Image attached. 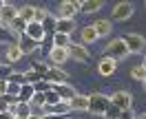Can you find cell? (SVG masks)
Wrapping results in <instances>:
<instances>
[{"label":"cell","instance_id":"83f0119b","mask_svg":"<svg viewBox=\"0 0 146 119\" xmlns=\"http://www.w3.org/2000/svg\"><path fill=\"white\" fill-rule=\"evenodd\" d=\"M131 77L137 80V82H144V80H146V68L142 64H135L133 68H131Z\"/></svg>","mask_w":146,"mask_h":119},{"label":"cell","instance_id":"9a60e30c","mask_svg":"<svg viewBox=\"0 0 146 119\" xmlns=\"http://www.w3.org/2000/svg\"><path fill=\"white\" fill-rule=\"evenodd\" d=\"M18 46H20V51H22V55H31V53H36L38 49H40V44L33 42V40H29L27 36L18 37Z\"/></svg>","mask_w":146,"mask_h":119},{"label":"cell","instance_id":"bcb514c9","mask_svg":"<svg viewBox=\"0 0 146 119\" xmlns=\"http://www.w3.org/2000/svg\"><path fill=\"white\" fill-rule=\"evenodd\" d=\"M144 7H146V5H144Z\"/></svg>","mask_w":146,"mask_h":119},{"label":"cell","instance_id":"d4e9b609","mask_svg":"<svg viewBox=\"0 0 146 119\" xmlns=\"http://www.w3.org/2000/svg\"><path fill=\"white\" fill-rule=\"evenodd\" d=\"M22 73H25V84H29V86H36V84L42 82V75H38L36 71H31V68L22 71Z\"/></svg>","mask_w":146,"mask_h":119},{"label":"cell","instance_id":"60d3db41","mask_svg":"<svg viewBox=\"0 0 146 119\" xmlns=\"http://www.w3.org/2000/svg\"><path fill=\"white\" fill-rule=\"evenodd\" d=\"M135 119H146V112H144V115H142V117H135Z\"/></svg>","mask_w":146,"mask_h":119},{"label":"cell","instance_id":"ba28073f","mask_svg":"<svg viewBox=\"0 0 146 119\" xmlns=\"http://www.w3.org/2000/svg\"><path fill=\"white\" fill-rule=\"evenodd\" d=\"M44 82H49L51 86H58V84H69V75L66 71H62L60 66H51L44 75Z\"/></svg>","mask_w":146,"mask_h":119},{"label":"cell","instance_id":"ab89813d","mask_svg":"<svg viewBox=\"0 0 146 119\" xmlns=\"http://www.w3.org/2000/svg\"><path fill=\"white\" fill-rule=\"evenodd\" d=\"M5 5H7V2H5V0H0V9H2V7H5Z\"/></svg>","mask_w":146,"mask_h":119},{"label":"cell","instance_id":"7bdbcfd3","mask_svg":"<svg viewBox=\"0 0 146 119\" xmlns=\"http://www.w3.org/2000/svg\"><path fill=\"white\" fill-rule=\"evenodd\" d=\"M144 88H146V80H144Z\"/></svg>","mask_w":146,"mask_h":119},{"label":"cell","instance_id":"9c48e42d","mask_svg":"<svg viewBox=\"0 0 146 119\" xmlns=\"http://www.w3.org/2000/svg\"><path fill=\"white\" fill-rule=\"evenodd\" d=\"M60 16L58 18H73L75 13H80L82 11V2H78V0H66V2H60Z\"/></svg>","mask_w":146,"mask_h":119},{"label":"cell","instance_id":"ffe728a7","mask_svg":"<svg viewBox=\"0 0 146 119\" xmlns=\"http://www.w3.org/2000/svg\"><path fill=\"white\" fill-rule=\"evenodd\" d=\"M69 104V108L73 110H89V95H75L71 101H66Z\"/></svg>","mask_w":146,"mask_h":119},{"label":"cell","instance_id":"4fadbf2b","mask_svg":"<svg viewBox=\"0 0 146 119\" xmlns=\"http://www.w3.org/2000/svg\"><path fill=\"white\" fill-rule=\"evenodd\" d=\"M75 31V20L73 18H58L55 20V33H62V36H69Z\"/></svg>","mask_w":146,"mask_h":119},{"label":"cell","instance_id":"e0dca14e","mask_svg":"<svg viewBox=\"0 0 146 119\" xmlns=\"http://www.w3.org/2000/svg\"><path fill=\"white\" fill-rule=\"evenodd\" d=\"M69 104L66 101H60V104H55V106H44V115H60V117H69Z\"/></svg>","mask_w":146,"mask_h":119},{"label":"cell","instance_id":"ee69618b","mask_svg":"<svg viewBox=\"0 0 146 119\" xmlns=\"http://www.w3.org/2000/svg\"><path fill=\"white\" fill-rule=\"evenodd\" d=\"M16 119H20V117H16Z\"/></svg>","mask_w":146,"mask_h":119},{"label":"cell","instance_id":"836d02e7","mask_svg":"<svg viewBox=\"0 0 146 119\" xmlns=\"http://www.w3.org/2000/svg\"><path fill=\"white\" fill-rule=\"evenodd\" d=\"M46 16H49V11H46V9H42V7H36V20H33V22H40V24H42V20H44Z\"/></svg>","mask_w":146,"mask_h":119},{"label":"cell","instance_id":"8992f818","mask_svg":"<svg viewBox=\"0 0 146 119\" xmlns=\"http://www.w3.org/2000/svg\"><path fill=\"white\" fill-rule=\"evenodd\" d=\"M0 49H2V55H5V60H7V64H16L20 62L25 55L20 51L18 42H0Z\"/></svg>","mask_w":146,"mask_h":119},{"label":"cell","instance_id":"d590c367","mask_svg":"<svg viewBox=\"0 0 146 119\" xmlns=\"http://www.w3.org/2000/svg\"><path fill=\"white\" fill-rule=\"evenodd\" d=\"M20 88H22V86H18V84H9V82H7V95H13V97H18V95H20Z\"/></svg>","mask_w":146,"mask_h":119},{"label":"cell","instance_id":"d6a6232c","mask_svg":"<svg viewBox=\"0 0 146 119\" xmlns=\"http://www.w3.org/2000/svg\"><path fill=\"white\" fill-rule=\"evenodd\" d=\"M11 73H13V68L9 64H0V82H7Z\"/></svg>","mask_w":146,"mask_h":119},{"label":"cell","instance_id":"f6af8a7d","mask_svg":"<svg viewBox=\"0 0 146 119\" xmlns=\"http://www.w3.org/2000/svg\"><path fill=\"white\" fill-rule=\"evenodd\" d=\"M0 64H2V62H0Z\"/></svg>","mask_w":146,"mask_h":119},{"label":"cell","instance_id":"3957f363","mask_svg":"<svg viewBox=\"0 0 146 119\" xmlns=\"http://www.w3.org/2000/svg\"><path fill=\"white\" fill-rule=\"evenodd\" d=\"M128 49L126 44H124V40L122 37H117V40H111L109 44H106V49H104V57H111V60H124V57H128Z\"/></svg>","mask_w":146,"mask_h":119},{"label":"cell","instance_id":"8fae6325","mask_svg":"<svg viewBox=\"0 0 146 119\" xmlns=\"http://www.w3.org/2000/svg\"><path fill=\"white\" fill-rule=\"evenodd\" d=\"M25 36H27L29 40L38 42V44H42V40L46 37V33H44V29H42L40 22H29L27 29H25Z\"/></svg>","mask_w":146,"mask_h":119},{"label":"cell","instance_id":"ac0fdd59","mask_svg":"<svg viewBox=\"0 0 146 119\" xmlns=\"http://www.w3.org/2000/svg\"><path fill=\"white\" fill-rule=\"evenodd\" d=\"M53 91L60 95V99L62 101H71L78 93H75V88L73 86H69V84H58V86H53Z\"/></svg>","mask_w":146,"mask_h":119},{"label":"cell","instance_id":"d6986e66","mask_svg":"<svg viewBox=\"0 0 146 119\" xmlns=\"http://www.w3.org/2000/svg\"><path fill=\"white\" fill-rule=\"evenodd\" d=\"M93 29L98 31V36H100V37H106V36H111V33H113V22H111V20H106V18H100L95 24H93Z\"/></svg>","mask_w":146,"mask_h":119},{"label":"cell","instance_id":"2e32d148","mask_svg":"<svg viewBox=\"0 0 146 119\" xmlns=\"http://www.w3.org/2000/svg\"><path fill=\"white\" fill-rule=\"evenodd\" d=\"M80 40H82L84 46H89V44H93V42H98L100 36H98V31H95L93 24H91V27H82V31H80Z\"/></svg>","mask_w":146,"mask_h":119},{"label":"cell","instance_id":"f35d334b","mask_svg":"<svg viewBox=\"0 0 146 119\" xmlns=\"http://www.w3.org/2000/svg\"><path fill=\"white\" fill-rule=\"evenodd\" d=\"M142 66H144V68H146V55H144V60H142Z\"/></svg>","mask_w":146,"mask_h":119},{"label":"cell","instance_id":"f1b7e54d","mask_svg":"<svg viewBox=\"0 0 146 119\" xmlns=\"http://www.w3.org/2000/svg\"><path fill=\"white\" fill-rule=\"evenodd\" d=\"M29 104H31L33 108H44V106H46V93H36L33 99L29 101Z\"/></svg>","mask_w":146,"mask_h":119},{"label":"cell","instance_id":"74e56055","mask_svg":"<svg viewBox=\"0 0 146 119\" xmlns=\"http://www.w3.org/2000/svg\"><path fill=\"white\" fill-rule=\"evenodd\" d=\"M0 119H16V117H13L9 110H7V112H0Z\"/></svg>","mask_w":146,"mask_h":119},{"label":"cell","instance_id":"603a6c76","mask_svg":"<svg viewBox=\"0 0 146 119\" xmlns=\"http://www.w3.org/2000/svg\"><path fill=\"white\" fill-rule=\"evenodd\" d=\"M29 68H31V71H36L38 75H42V80H44V75H46V71L51 68V64H46V62H42V60H31Z\"/></svg>","mask_w":146,"mask_h":119},{"label":"cell","instance_id":"f546056e","mask_svg":"<svg viewBox=\"0 0 146 119\" xmlns=\"http://www.w3.org/2000/svg\"><path fill=\"white\" fill-rule=\"evenodd\" d=\"M9 84H18V86H22L25 84V73L22 71H13V73L9 75V80H7Z\"/></svg>","mask_w":146,"mask_h":119},{"label":"cell","instance_id":"277c9868","mask_svg":"<svg viewBox=\"0 0 146 119\" xmlns=\"http://www.w3.org/2000/svg\"><path fill=\"white\" fill-rule=\"evenodd\" d=\"M109 99H111V106H115L122 112L124 110H133V95L128 91H115Z\"/></svg>","mask_w":146,"mask_h":119},{"label":"cell","instance_id":"7402d4cb","mask_svg":"<svg viewBox=\"0 0 146 119\" xmlns=\"http://www.w3.org/2000/svg\"><path fill=\"white\" fill-rule=\"evenodd\" d=\"M33 95H36L33 86H29V84H22V88H20V95H18V101H20V104H29V101L33 99Z\"/></svg>","mask_w":146,"mask_h":119},{"label":"cell","instance_id":"4dcf8cb0","mask_svg":"<svg viewBox=\"0 0 146 119\" xmlns=\"http://www.w3.org/2000/svg\"><path fill=\"white\" fill-rule=\"evenodd\" d=\"M60 101H62V99H60V95H58L53 88L46 93V106H55V104H60Z\"/></svg>","mask_w":146,"mask_h":119},{"label":"cell","instance_id":"7a4b0ae2","mask_svg":"<svg viewBox=\"0 0 146 119\" xmlns=\"http://www.w3.org/2000/svg\"><path fill=\"white\" fill-rule=\"evenodd\" d=\"M122 40H124V44H126L128 53L146 55V37L144 36H139V33H124Z\"/></svg>","mask_w":146,"mask_h":119},{"label":"cell","instance_id":"7c38bea8","mask_svg":"<svg viewBox=\"0 0 146 119\" xmlns=\"http://www.w3.org/2000/svg\"><path fill=\"white\" fill-rule=\"evenodd\" d=\"M115 68H117V62H115V60L104 57V55L100 57V62H98V73H100L102 77H111V75L115 73Z\"/></svg>","mask_w":146,"mask_h":119},{"label":"cell","instance_id":"cb8c5ba5","mask_svg":"<svg viewBox=\"0 0 146 119\" xmlns=\"http://www.w3.org/2000/svg\"><path fill=\"white\" fill-rule=\"evenodd\" d=\"M102 7L104 5L100 0H86V2H82V13H98Z\"/></svg>","mask_w":146,"mask_h":119},{"label":"cell","instance_id":"e575fe53","mask_svg":"<svg viewBox=\"0 0 146 119\" xmlns=\"http://www.w3.org/2000/svg\"><path fill=\"white\" fill-rule=\"evenodd\" d=\"M119 115H122V110H117L115 106H109V110H106L104 117H106V119H119Z\"/></svg>","mask_w":146,"mask_h":119},{"label":"cell","instance_id":"1f68e13d","mask_svg":"<svg viewBox=\"0 0 146 119\" xmlns=\"http://www.w3.org/2000/svg\"><path fill=\"white\" fill-rule=\"evenodd\" d=\"M51 49H53V36H46L44 40H42V44H40V51H44V53L49 55Z\"/></svg>","mask_w":146,"mask_h":119},{"label":"cell","instance_id":"4316f807","mask_svg":"<svg viewBox=\"0 0 146 119\" xmlns=\"http://www.w3.org/2000/svg\"><path fill=\"white\" fill-rule=\"evenodd\" d=\"M69 44H71V37H69V36L53 33V46H55V49H66Z\"/></svg>","mask_w":146,"mask_h":119},{"label":"cell","instance_id":"52a82bcc","mask_svg":"<svg viewBox=\"0 0 146 119\" xmlns=\"http://www.w3.org/2000/svg\"><path fill=\"white\" fill-rule=\"evenodd\" d=\"M135 13V5L133 2H117L115 7H113V20H119V22H124V20H128L131 16Z\"/></svg>","mask_w":146,"mask_h":119},{"label":"cell","instance_id":"5bb4252c","mask_svg":"<svg viewBox=\"0 0 146 119\" xmlns=\"http://www.w3.org/2000/svg\"><path fill=\"white\" fill-rule=\"evenodd\" d=\"M69 60V53H66V49H51V53H49V62L51 66H62L64 62Z\"/></svg>","mask_w":146,"mask_h":119},{"label":"cell","instance_id":"5b68a950","mask_svg":"<svg viewBox=\"0 0 146 119\" xmlns=\"http://www.w3.org/2000/svg\"><path fill=\"white\" fill-rule=\"evenodd\" d=\"M66 53H69V60H75V62H80V64H86V62L91 60V51L84 44L71 42V44L66 46Z\"/></svg>","mask_w":146,"mask_h":119},{"label":"cell","instance_id":"30bf717a","mask_svg":"<svg viewBox=\"0 0 146 119\" xmlns=\"http://www.w3.org/2000/svg\"><path fill=\"white\" fill-rule=\"evenodd\" d=\"M16 18H18V7H13L11 2H7V5L0 9V27L7 29Z\"/></svg>","mask_w":146,"mask_h":119},{"label":"cell","instance_id":"8d00e7d4","mask_svg":"<svg viewBox=\"0 0 146 119\" xmlns=\"http://www.w3.org/2000/svg\"><path fill=\"white\" fill-rule=\"evenodd\" d=\"M119 119H135V112H133V110H124V112L119 115Z\"/></svg>","mask_w":146,"mask_h":119},{"label":"cell","instance_id":"b9f144b4","mask_svg":"<svg viewBox=\"0 0 146 119\" xmlns=\"http://www.w3.org/2000/svg\"><path fill=\"white\" fill-rule=\"evenodd\" d=\"M29 119H40V117H36V115H31V117H29Z\"/></svg>","mask_w":146,"mask_h":119},{"label":"cell","instance_id":"44dd1931","mask_svg":"<svg viewBox=\"0 0 146 119\" xmlns=\"http://www.w3.org/2000/svg\"><path fill=\"white\" fill-rule=\"evenodd\" d=\"M18 16L29 24V22L36 20V7H33V5H25V7H20V9H18Z\"/></svg>","mask_w":146,"mask_h":119},{"label":"cell","instance_id":"484cf974","mask_svg":"<svg viewBox=\"0 0 146 119\" xmlns=\"http://www.w3.org/2000/svg\"><path fill=\"white\" fill-rule=\"evenodd\" d=\"M55 20H58V18H53L51 13H49V16L42 20V29H44L46 36H53V33H55Z\"/></svg>","mask_w":146,"mask_h":119},{"label":"cell","instance_id":"6da1fadb","mask_svg":"<svg viewBox=\"0 0 146 119\" xmlns=\"http://www.w3.org/2000/svg\"><path fill=\"white\" fill-rule=\"evenodd\" d=\"M109 106H111L109 95H104V93H91V95H89V112H91V115L104 117L106 110H109Z\"/></svg>","mask_w":146,"mask_h":119}]
</instances>
